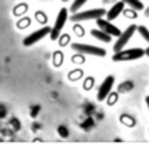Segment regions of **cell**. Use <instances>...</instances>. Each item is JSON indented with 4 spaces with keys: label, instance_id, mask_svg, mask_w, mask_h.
<instances>
[{
    "label": "cell",
    "instance_id": "cell-25",
    "mask_svg": "<svg viewBox=\"0 0 149 145\" xmlns=\"http://www.w3.org/2000/svg\"><path fill=\"white\" fill-rule=\"evenodd\" d=\"M29 23H31V18H22V20H19V22H17V28L23 29V28L29 26Z\"/></svg>",
    "mask_w": 149,
    "mask_h": 145
},
{
    "label": "cell",
    "instance_id": "cell-27",
    "mask_svg": "<svg viewBox=\"0 0 149 145\" xmlns=\"http://www.w3.org/2000/svg\"><path fill=\"white\" fill-rule=\"evenodd\" d=\"M58 132H59L61 138H67V137H68V129H67L65 126H59V128H58Z\"/></svg>",
    "mask_w": 149,
    "mask_h": 145
},
{
    "label": "cell",
    "instance_id": "cell-21",
    "mask_svg": "<svg viewBox=\"0 0 149 145\" xmlns=\"http://www.w3.org/2000/svg\"><path fill=\"white\" fill-rule=\"evenodd\" d=\"M58 39H59V41H58L59 47H65V45H68V44H70V41H71V36H70L68 34H61Z\"/></svg>",
    "mask_w": 149,
    "mask_h": 145
},
{
    "label": "cell",
    "instance_id": "cell-13",
    "mask_svg": "<svg viewBox=\"0 0 149 145\" xmlns=\"http://www.w3.org/2000/svg\"><path fill=\"white\" fill-rule=\"evenodd\" d=\"M83 76H84V71L81 68H75V70L70 71L67 77H68L70 81H78L80 78H83Z\"/></svg>",
    "mask_w": 149,
    "mask_h": 145
},
{
    "label": "cell",
    "instance_id": "cell-31",
    "mask_svg": "<svg viewBox=\"0 0 149 145\" xmlns=\"http://www.w3.org/2000/svg\"><path fill=\"white\" fill-rule=\"evenodd\" d=\"M145 100H146V104H148V109H149V96H146V99H145Z\"/></svg>",
    "mask_w": 149,
    "mask_h": 145
},
{
    "label": "cell",
    "instance_id": "cell-8",
    "mask_svg": "<svg viewBox=\"0 0 149 145\" xmlns=\"http://www.w3.org/2000/svg\"><path fill=\"white\" fill-rule=\"evenodd\" d=\"M96 23H97L100 31H103L104 34L110 35L111 38H113V36H119V35L122 34V31H120L117 26H114L111 22H109V20H106V19H97Z\"/></svg>",
    "mask_w": 149,
    "mask_h": 145
},
{
    "label": "cell",
    "instance_id": "cell-26",
    "mask_svg": "<svg viewBox=\"0 0 149 145\" xmlns=\"http://www.w3.org/2000/svg\"><path fill=\"white\" fill-rule=\"evenodd\" d=\"M74 34L77 35V36H84V28L78 23V25H74Z\"/></svg>",
    "mask_w": 149,
    "mask_h": 145
},
{
    "label": "cell",
    "instance_id": "cell-32",
    "mask_svg": "<svg viewBox=\"0 0 149 145\" xmlns=\"http://www.w3.org/2000/svg\"><path fill=\"white\" fill-rule=\"evenodd\" d=\"M62 1H68V0H62Z\"/></svg>",
    "mask_w": 149,
    "mask_h": 145
},
{
    "label": "cell",
    "instance_id": "cell-18",
    "mask_svg": "<svg viewBox=\"0 0 149 145\" xmlns=\"http://www.w3.org/2000/svg\"><path fill=\"white\" fill-rule=\"evenodd\" d=\"M117 100H119V93H117V92H111L109 96L106 97V102H107V104H109V106L116 104V103H117Z\"/></svg>",
    "mask_w": 149,
    "mask_h": 145
},
{
    "label": "cell",
    "instance_id": "cell-14",
    "mask_svg": "<svg viewBox=\"0 0 149 145\" xmlns=\"http://www.w3.org/2000/svg\"><path fill=\"white\" fill-rule=\"evenodd\" d=\"M62 61H64V54L61 51H55L54 55H52V65L58 68V67L62 65Z\"/></svg>",
    "mask_w": 149,
    "mask_h": 145
},
{
    "label": "cell",
    "instance_id": "cell-15",
    "mask_svg": "<svg viewBox=\"0 0 149 145\" xmlns=\"http://www.w3.org/2000/svg\"><path fill=\"white\" fill-rule=\"evenodd\" d=\"M120 122L127 125V126H135L136 125V119L133 116H130V115H126V113L120 116Z\"/></svg>",
    "mask_w": 149,
    "mask_h": 145
},
{
    "label": "cell",
    "instance_id": "cell-22",
    "mask_svg": "<svg viewBox=\"0 0 149 145\" xmlns=\"http://www.w3.org/2000/svg\"><path fill=\"white\" fill-rule=\"evenodd\" d=\"M71 61L74 62V64H84L86 62V57H84V54H74L72 57H71Z\"/></svg>",
    "mask_w": 149,
    "mask_h": 145
},
{
    "label": "cell",
    "instance_id": "cell-10",
    "mask_svg": "<svg viewBox=\"0 0 149 145\" xmlns=\"http://www.w3.org/2000/svg\"><path fill=\"white\" fill-rule=\"evenodd\" d=\"M135 87V83L132 80H126V81H122L119 86H117V93H129L132 92Z\"/></svg>",
    "mask_w": 149,
    "mask_h": 145
},
{
    "label": "cell",
    "instance_id": "cell-11",
    "mask_svg": "<svg viewBox=\"0 0 149 145\" xmlns=\"http://www.w3.org/2000/svg\"><path fill=\"white\" fill-rule=\"evenodd\" d=\"M91 35H93L96 39L103 41V42H107V44H109V42H111V39H113L110 35L104 34V32H103V31H100V29H93V31H91Z\"/></svg>",
    "mask_w": 149,
    "mask_h": 145
},
{
    "label": "cell",
    "instance_id": "cell-9",
    "mask_svg": "<svg viewBox=\"0 0 149 145\" xmlns=\"http://www.w3.org/2000/svg\"><path fill=\"white\" fill-rule=\"evenodd\" d=\"M123 9H125V3L120 0V1H116L111 7H110V10H107L106 12V20H109V22H113L114 19H117L119 18V15L123 12Z\"/></svg>",
    "mask_w": 149,
    "mask_h": 145
},
{
    "label": "cell",
    "instance_id": "cell-6",
    "mask_svg": "<svg viewBox=\"0 0 149 145\" xmlns=\"http://www.w3.org/2000/svg\"><path fill=\"white\" fill-rule=\"evenodd\" d=\"M49 32H51V28L45 25L44 28H41V29L32 32L31 35H28V36L23 39V45H25V47H31V45L36 44L38 41H41L42 38H45L47 35H49Z\"/></svg>",
    "mask_w": 149,
    "mask_h": 145
},
{
    "label": "cell",
    "instance_id": "cell-1",
    "mask_svg": "<svg viewBox=\"0 0 149 145\" xmlns=\"http://www.w3.org/2000/svg\"><path fill=\"white\" fill-rule=\"evenodd\" d=\"M106 9L99 7V9H90V10H84V12H77V13H72V16L70 18V20L72 22H83V20H91V19H101L104 15H106Z\"/></svg>",
    "mask_w": 149,
    "mask_h": 145
},
{
    "label": "cell",
    "instance_id": "cell-19",
    "mask_svg": "<svg viewBox=\"0 0 149 145\" xmlns=\"http://www.w3.org/2000/svg\"><path fill=\"white\" fill-rule=\"evenodd\" d=\"M136 31L141 34V36H142V38L149 44V31H148V28L143 26V25H139V26L136 28Z\"/></svg>",
    "mask_w": 149,
    "mask_h": 145
},
{
    "label": "cell",
    "instance_id": "cell-5",
    "mask_svg": "<svg viewBox=\"0 0 149 145\" xmlns=\"http://www.w3.org/2000/svg\"><path fill=\"white\" fill-rule=\"evenodd\" d=\"M136 28H138L136 25H130V26H127V28H126V29L117 36V41H116V44H114V47H113L114 54H116V52H120L122 49H125V45L130 41V38L133 36Z\"/></svg>",
    "mask_w": 149,
    "mask_h": 145
},
{
    "label": "cell",
    "instance_id": "cell-16",
    "mask_svg": "<svg viewBox=\"0 0 149 145\" xmlns=\"http://www.w3.org/2000/svg\"><path fill=\"white\" fill-rule=\"evenodd\" d=\"M94 83H96V78H94L93 76L87 77V78L84 80V83H83V87H84V90H86V92H90V90L94 87Z\"/></svg>",
    "mask_w": 149,
    "mask_h": 145
},
{
    "label": "cell",
    "instance_id": "cell-28",
    "mask_svg": "<svg viewBox=\"0 0 149 145\" xmlns=\"http://www.w3.org/2000/svg\"><path fill=\"white\" fill-rule=\"evenodd\" d=\"M143 15H145V18H149V6L146 9H143Z\"/></svg>",
    "mask_w": 149,
    "mask_h": 145
},
{
    "label": "cell",
    "instance_id": "cell-7",
    "mask_svg": "<svg viewBox=\"0 0 149 145\" xmlns=\"http://www.w3.org/2000/svg\"><path fill=\"white\" fill-rule=\"evenodd\" d=\"M113 86H114V76H107V77L103 80V83L100 84L99 93H97V100H99V102L106 100V97L111 93Z\"/></svg>",
    "mask_w": 149,
    "mask_h": 145
},
{
    "label": "cell",
    "instance_id": "cell-20",
    "mask_svg": "<svg viewBox=\"0 0 149 145\" xmlns=\"http://www.w3.org/2000/svg\"><path fill=\"white\" fill-rule=\"evenodd\" d=\"M35 18H36V20H38L39 23H42V25H45V23L48 22V16H47V13L42 12V10H38V12L35 13Z\"/></svg>",
    "mask_w": 149,
    "mask_h": 145
},
{
    "label": "cell",
    "instance_id": "cell-17",
    "mask_svg": "<svg viewBox=\"0 0 149 145\" xmlns=\"http://www.w3.org/2000/svg\"><path fill=\"white\" fill-rule=\"evenodd\" d=\"M86 3H87V0H74V3H72L71 7H70V12H71V13H77L78 9H81Z\"/></svg>",
    "mask_w": 149,
    "mask_h": 145
},
{
    "label": "cell",
    "instance_id": "cell-4",
    "mask_svg": "<svg viewBox=\"0 0 149 145\" xmlns=\"http://www.w3.org/2000/svg\"><path fill=\"white\" fill-rule=\"evenodd\" d=\"M71 48L78 54H84V55H94V57H106V49L94 47V45H88V44H71Z\"/></svg>",
    "mask_w": 149,
    "mask_h": 145
},
{
    "label": "cell",
    "instance_id": "cell-23",
    "mask_svg": "<svg viewBox=\"0 0 149 145\" xmlns=\"http://www.w3.org/2000/svg\"><path fill=\"white\" fill-rule=\"evenodd\" d=\"M28 10V4L26 3H20V4H17V7L13 10V13L15 15H19V13H25Z\"/></svg>",
    "mask_w": 149,
    "mask_h": 145
},
{
    "label": "cell",
    "instance_id": "cell-30",
    "mask_svg": "<svg viewBox=\"0 0 149 145\" xmlns=\"http://www.w3.org/2000/svg\"><path fill=\"white\" fill-rule=\"evenodd\" d=\"M145 55H148V57H149V47L145 49Z\"/></svg>",
    "mask_w": 149,
    "mask_h": 145
},
{
    "label": "cell",
    "instance_id": "cell-12",
    "mask_svg": "<svg viewBox=\"0 0 149 145\" xmlns=\"http://www.w3.org/2000/svg\"><path fill=\"white\" fill-rule=\"evenodd\" d=\"M122 1H123L125 4L130 6V9H133V10H136V12L145 9V6H143V3H142L141 0H122Z\"/></svg>",
    "mask_w": 149,
    "mask_h": 145
},
{
    "label": "cell",
    "instance_id": "cell-24",
    "mask_svg": "<svg viewBox=\"0 0 149 145\" xmlns=\"http://www.w3.org/2000/svg\"><path fill=\"white\" fill-rule=\"evenodd\" d=\"M125 16H127L129 19H135V18H138V15H136V10H133V9H123V12H122Z\"/></svg>",
    "mask_w": 149,
    "mask_h": 145
},
{
    "label": "cell",
    "instance_id": "cell-29",
    "mask_svg": "<svg viewBox=\"0 0 149 145\" xmlns=\"http://www.w3.org/2000/svg\"><path fill=\"white\" fill-rule=\"evenodd\" d=\"M103 1H104L106 4H107V3H113V4L116 3V0H103Z\"/></svg>",
    "mask_w": 149,
    "mask_h": 145
},
{
    "label": "cell",
    "instance_id": "cell-2",
    "mask_svg": "<svg viewBox=\"0 0 149 145\" xmlns=\"http://www.w3.org/2000/svg\"><path fill=\"white\" fill-rule=\"evenodd\" d=\"M145 55V49L142 48H129L122 49L120 52H116L113 55V61L116 62H123V61H133Z\"/></svg>",
    "mask_w": 149,
    "mask_h": 145
},
{
    "label": "cell",
    "instance_id": "cell-3",
    "mask_svg": "<svg viewBox=\"0 0 149 145\" xmlns=\"http://www.w3.org/2000/svg\"><path fill=\"white\" fill-rule=\"evenodd\" d=\"M67 19H68V10H67L65 7H62V9L59 10L56 19H55L54 28H51V32H49L51 41H56V39L59 38V35H61V32H62V28H64Z\"/></svg>",
    "mask_w": 149,
    "mask_h": 145
}]
</instances>
